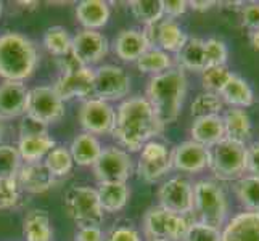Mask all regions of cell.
<instances>
[{"label":"cell","instance_id":"51","mask_svg":"<svg viewBox=\"0 0 259 241\" xmlns=\"http://www.w3.org/2000/svg\"><path fill=\"white\" fill-rule=\"evenodd\" d=\"M2 133H4V127H2V121H0V140H2Z\"/></svg>","mask_w":259,"mask_h":241},{"label":"cell","instance_id":"12","mask_svg":"<svg viewBox=\"0 0 259 241\" xmlns=\"http://www.w3.org/2000/svg\"><path fill=\"white\" fill-rule=\"evenodd\" d=\"M79 122L84 132L92 135H106L111 133L116 122V110L108 102L98 98H87L79 110Z\"/></svg>","mask_w":259,"mask_h":241},{"label":"cell","instance_id":"4","mask_svg":"<svg viewBox=\"0 0 259 241\" xmlns=\"http://www.w3.org/2000/svg\"><path fill=\"white\" fill-rule=\"evenodd\" d=\"M193 212L198 222L216 228L227 224L229 203L224 190L212 180H200L193 185Z\"/></svg>","mask_w":259,"mask_h":241},{"label":"cell","instance_id":"17","mask_svg":"<svg viewBox=\"0 0 259 241\" xmlns=\"http://www.w3.org/2000/svg\"><path fill=\"white\" fill-rule=\"evenodd\" d=\"M29 88L24 82L5 80L0 84V121L23 118L28 110Z\"/></svg>","mask_w":259,"mask_h":241},{"label":"cell","instance_id":"13","mask_svg":"<svg viewBox=\"0 0 259 241\" xmlns=\"http://www.w3.org/2000/svg\"><path fill=\"white\" fill-rule=\"evenodd\" d=\"M172 169L171 151L158 140H150L142 147L137 172L145 182H158Z\"/></svg>","mask_w":259,"mask_h":241},{"label":"cell","instance_id":"28","mask_svg":"<svg viewBox=\"0 0 259 241\" xmlns=\"http://www.w3.org/2000/svg\"><path fill=\"white\" fill-rule=\"evenodd\" d=\"M55 147V140L49 133H44L34 137H20L16 148L24 163H40Z\"/></svg>","mask_w":259,"mask_h":241},{"label":"cell","instance_id":"24","mask_svg":"<svg viewBox=\"0 0 259 241\" xmlns=\"http://www.w3.org/2000/svg\"><path fill=\"white\" fill-rule=\"evenodd\" d=\"M224 130H226V138L237 141V143L246 145L248 140L251 138L253 133V124L251 118L245 110L240 108H229L224 116Z\"/></svg>","mask_w":259,"mask_h":241},{"label":"cell","instance_id":"27","mask_svg":"<svg viewBox=\"0 0 259 241\" xmlns=\"http://www.w3.org/2000/svg\"><path fill=\"white\" fill-rule=\"evenodd\" d=\"M219 97H221L222 102L230 106V108L245 110L254 103L253 88L249 87V84L243 77H240L237 74H234L230 77V80L226 84V87L221 90Z\"/></svg>","mask_w":259,"mask_h":241},{"label":"cell","instance_id":"31","mask_svg":"<svg viewBox=\"0 0 259 241\" xmlns=\"http://www.w3.org/2000/svg\"><path fill=\"white\" fill-rule=\"evenodd\" d=\"M136 65L140 73L151 74V77H153L174 68V61L167 52L158 47H150L144 55L136 61Z\"/></svg>","mask_w":259,"mask_h":241},{"label":"cell","instance_id":"41","mask_svg":"<svg viewBox=\"0 0 259 241\" xmlns=\"http://www.w3.org/2000/svg\"><path fill=\"white\" fill-rule=\"evenodd\" d=\"M20 201V185L16 178H0V211L10 209Z\"/></svg>","mask_w":259,"mask_h":241},{"label":"cell","instance_id":"43","mask_svg":"<svg viewBox=\"0 0 259 241\" xmlns=\"http://www.w3.org/2000/svg\"><path fill=\"white\" fill-rule=\"evenodd\" d=\"M105 241H142V236L134 227L119 225L113 227L108 231V235L105 236Z\"/></svg>","mask_w":259,"mask_h":241},{"label":"cell","instance_id":"6","mask_svg":"<svg viewBox=\"0 0 259 241\" xmlns=\"http://www.w3.org/2000/svg\"><path fill=\"white\" fill-rule=\"evenodd\" d=\"M65 209L77 228L100 227L105 219L97 190L91 186H71L65 193Z\"/></svg>","mask_w":259,"mask_h":241},{"label":"cell","instance_id":"53","mask_svg":"<svg viewBox=\"0 0 259 241\" xmlns=\"http://www.w3.org/2000/svg\"><path fill=\"white\" fill-rule=\"evenodd\" d=\"M0 15H2V4H0Z\"/></svg>","mask_w":259,"mask_h":241},{"label":"cell","instance_id":"37","mask_svg":"<svg viewBox=\"0 0 259 241\" xmlns=\"http://www.w3.org/2000/svg\"><path fill=\"white\" fill-rule=\"evenodd\" d=\"M234 73L224 65V66H209L201 71V82L206 92L211 93H221L222 88L230 80Z\"/></svg>","mask_w":259,"mask_h":241},{"label":"cell","instance_id":"30","mask_svg":"<svg viewBox=\"0 0 259 241\" xmlns=\"http://www.w3.org/2000/svg\"><path fill=\"white\" fill-rule=\"evenodd\" d=\"M177 65L184 71L201 73L206 69V53H204V40L198 37H189L182 50L177 53Z\"/></svg>","mask_w":259,"mask_h":241},{"label":"cell","instance_id":"9","mask_svg":"<svg viewBox=\"0 0 259 241\" xmlns=\"http://www.w3.org/2000/svg\"><path fill=\"white\" fill-rule=\"evenodd\" d=\"M94 174L98 183H126L134 172L132 158L126 150L119 147H106L95 161Z\"/></svg>","mask_w":259,"mask_h":241},{"label":"cell","instance_id":"11","mask_svg":"<svg viewBox=\"0 0 259 241\" xmlns=\"http://www.w3.org/2000/svg\"><path fill=\"white\" fill-rule=\"evenodd\" d=\"M158 200L163 209L187 217L193 212V185L189 178L176 175L159 186Z\"/></svg>","mask_w":259,"mask_h":241},{"label":"cell","instance_id":"36","mask_svg":"<svg viewBox=\"0 0 259 241\" xmlns=\"http://www.w3.org/2000/svg\"><path fill=\"white\" fill-rule=\"evenodd\" d=\"M224 110V102L221 100L218 93L203 92L192 102L190 113L195 119L204 118V116H218Z\"/></svg>","mask_w":259,"mask_h":241},{"label":"cell","instance_id":"40","mask_svg":"<svg viewBox=\"0 0 259 241\" xmlns=\"http://www.w3.org/2000/svg\"><path fill=\"white\" fill-rule=\"evenodd\" d=\"M221 228L211 227L201 222H190L189 230L182 241H221Z\"/></svg>","mask_w":259,"mask_h":241},{"label":"cell","instance_id":"32","mask_svg":"<svg viewBox=\"0 0 259 241\" xmlns=\"http://www.w3.org/2000/svg\"><path fill=\"white\" fill-rule=\"evenodd\" d=\"M131 13L144 26H155L163 20V0H132L129 2Z\"/></svg>","mask_w":259,"mask_h":241},{"label":"cell","instance_id":"3","mask_svg":"<svg viewBox=\"0 0 259 241\" xmlns=\"http://www.w3.org/2000/svg\"><path fill=\"white\" fill-rule=\"evenodd\" d=\"M39 63L35 43L20 32L0 35V77L15 82L29 79Z\"/></svg>","mask_w":259,"mask_h":241},{"label":"cell","instance_id":"42","mask_svg":"<svg viewBox=\"0 0 259 241\" xmlns=\"http://www.w3.org/2000/svg\"><path fill=\"white\" fill-rule=\"evenodd\" d=\"M49 133V126L44 122L31 118V116L24 114L20 122V135L21 137H34V135H44Z\"/></svg>","mask_w":259,"mask_h":241},{"label":"cell","instance_id":"20","mask_svg":"<svg viewBox=\"0 0 259 241\" xmlns=\"http://www.w3.org/2000/svg\"><path fill=\"white\" fill-rule=\"evenodd\" d=\"M221 241H259V214L240 212L221 230Z\"/></svg>","mask_w":259,"mask_h":241},{"label":"cell","instance_id":"16","mask_svg":"<svg viewBox=\"0 0 259 241\" xmlns=\"http://www.w3.org/2000/svg\"><path fill=\"white\" fill-rule=\"evenodd\" d=\"M53 90L63 102L71 98H92L94 97V68H82L69 74H61L55 84Z\"/></svg>","mask_w":259,"mask_h":241},{"label":"cell","instance_id":"25","mask_svg":"<svg viewBox=\"0 0 259 241\" xmlns=\"http://www.w3.org/2000/svg\"><path fill=\"white\" fill-rule=\"evenodd\" d=\"M102 143L95 135L92 133L82 132L76 135L71 141L69 147V153L73 156V161L77 166H94L95 161L98 159V156L102 155Z\"/></svg>","mask_w":259,"mask_h":241},{"label":"cell","instance_id":"21","mask_svg":"<svg viewBox=\"0 0 259 241\" xmlns=\"http://www.w3.org/2000/svg\"><path fill=\"white\" fill-rule=\"evenodd\" d=\"M187 40H189V35L176 20L164 18L153 26V47L156 43L158 49L167 53H179Z\"/></svg>","mask_w":259,"mask_h":241},{"label":"cell","instance_id":"22","mask_svg":"<svg viewBox=\"0 0 259 241\" xmlns=\"http://www.w3.org/2000/svg\"><path fill=\"white\" fill-rule=\"evenodd\" d=\"M192 140L206 148H212L219 141L226 138L224 121L222 116H204V118L195 119L190 129Z\"/></svg>","mask_w":259,"mask_h":241},{"label":"cell","instance_id":"7","mask_svg":"<svg viewBox=\"0 0 259 241\" xmlns=\"http://www.w3.org/2000/svg\"><path fill=\"white\" fill-rule=\"evenodd\" d=\"M131 90V76L116 65H102L94 69V98L103 102H122Z\"/></svg>","mask_w":259,"mask_h":241},{"label":"cell","instance_id":"33","mask_svg":"<svg viewBox=\"0 0 259 241\" xmlns=\"http://www.w3.org/2000/svg\"><path fill=\"white\" fill-rule=\"evenodd\" d=\"M235 195L248 212L259 214V178L243 175L235 182Z\"/></svg>","mask_w":259,"mask_h":241},{"label":"cell","instance_id":"10","mask_svg":"<svg viewBox=\"0 0 259 241\" xmlns=\"http://www.w3.org/2000/svg\"><path fill=\"white\" fill-rule=\"evenodd\" d=\"M26 114L44 122L46 126L57 124L65 116V102L57 95L53 87L39 85L29 90Z\"/></svg>","mask_w":259,"mask_h":241},{"label":"cell","instance_id":"1","mask_svg":"<svg viewBox=\"0 0 259 241\" xmlns=\"http://www.w3.org/2000/svg\"><path fill=\"white\" fill-rule=\"evenodd\" d=\"M155 111L145 97H131L122 100L116 110V122L111 135L127 153L140 151L147 141L155 140L163 132Z\"/></svg>","mask_w":259,"mask_h":241},{"label":"cell","instance_id":"34","mask_svg":"<svg viewBox=\"0 0 259 241\" xmlns=\"http://www.w3.org/2000/svg\"><path fill=\"white\" fill-rule=\"evenodd\" d=\"M71 43H73V37L61 26H52L44 34V45H46L49 53L57 58L71 52Z\"/></svg>","mask_w":259,"mask_h":241},{"label":"cell","instance_id":"38","mask_svg":"<svg viewBox=\"0 0 259 241\" xmlns=\"http://www.w3.org/2000/svg\"><path fill=\"white\" fill-rule=\"evenodd\" d=\"M23 166L18 148L0 143V178H16Z\"/></svg>","mask_w":259,"mask_h":241},{"label":"cell","instance_id":"52","mask_svg":"<svg viewBox=\"0 0 259 241\" xmlns=\"http://www.w3.org/2000/svg\"><path fill=\"white\" fill-rule=\"evenodd\" d=\"M148 241H167V239H161V238H155V239H148Z\"/></svg>","mask_w":259,"mask_h":241},{"label":"cell","instance_id":"48","mask_svg":"<svg viewBox=\"0 0 259 241\" xmlns=\"http://www.w3.org/2000/svg\"><path fill=\"white\" fill-rule=\"evenodd\" d=\"M74 241H105V233L100 227H82L77 228Z\"/></svg>","mask_w":259,"mask_h":241},{"label":"cell","instance_id":"5","mask_svg":"<svg viewBox=\"0 0 259 241\" xmlns=\"http://www.w3.org/2000/svg\"><path fill=\"white\" fill-rule=\"evenodd\" d=\"M208 167L219 180H238L246 174V145L224 138L209 148Z\"/></svg>","mask_w":259,"mask_h":241},{"label":"cell","instance_id":"18","mask_svg":"<svg viewBox=\"0 0 259 241\" xmlns=\"http://www.w3.org/2000/svg\"><path fill=\"white\" fill-rule=\"evenodd\" d=\"M150 47L151 43L145 32L139 29H122L113 42L114 55L127 63H136Z\"/></svg>","mask_w":259,"mask_h":241},{"label":"cell","instance_id":"23","mask_svg":"<svg viewBox=\"0 0 259 241\" xmlns=\"http://www.w3.org/2000/svg\"><path fill=\"white\" fill-rule=\"evenodd\" d=\"M111 8L103 0H82L76 7V18L84 29L98 31L110 21Z\"/></svg>","mask_w":259,"mask_h":241},{"label":"cell","instance_id":"15","mask_svg":"<svg viewBox=\"0 0 259 241\" xmlns=\"http://www.w3.org/2000/svg\"><path fill=\"white\" fill-rule=\"evenodd\" d=\"M172 169L185 174H200L209 164V148L187 140L171 151Z\"/></svg>","mask_w":259,"mask_h":241},{"label":"cell","instance_id":"44","mask_svg":"<svg viewBox=\"0 0 259 241\" xmlns=\"http://www.w3.org/2000/svg\"><path fill=\"white\" fill-rule=\"evenodd\" d=\"M242 23L245 28L249 31H256L259 29V4L251 2L246 4L242 10Z\"/></svg>","mask_w":259,"mask_h":241},{"label":"cell","instance_id":"19","mask_svg":"<svg viewBox=\"0 0 259 241\" xmlns=\"http://www.w3.org/2000/svg\"><path fill=\"white\" fill-rule=\"evenodd\" d=\"M16 182L24 191L39 195L52 188L55 183V177L49 172L42 161L40 163H24L16 175Z\"/></svg>","mask_w":259,"mask_h":241},{"label":"cell","instance_id":"26","mask_svg":"<svg viewBox=\"0 0 259 241\" xmlns=\"http://www.w3.org/2000/svg\"><path fill=\"white\" fill-rule=\"evenodd\" d=\"M23 235L26 241H52L53 230L49 212L39 208L28 211L23 222Z\"/></svg>","mask_w":259,"mask_h":241},{"label":"cell","instance_id":"49","mask_svg":"<svg viewBox=\"0 0 259 241\" xmlns=\"http://www.w3.org/2000/svg\"><path fill=\"white\" fill-rule=\"evenodd\" d=\"M214 5H218V2H214V0H208V2L206 0H192V2H189V7L195 12H206Z\"/></svg>","mask_w":259,"mask_h":241},{"label":"cell","instance_id":"39","mask_svg":"<svg viewBox=\"0 0 259 241\" xmlns=\"http://www.w3.org/2000/svg\"><path fill=\"white\" fill-rule=\"evenodd\" d=\"M204 53H206V68L209 66H224L229 58V49L224 40L206 39L204 40Z\"/></svg>","mask_w":259,"mask_h":241},{"label":"cell","instance_id":"46","mask_svg":"<svg viewBox=\"0 0 259 241\" xmlns=\"http://www.w3.org/2000/svg\"><path fill=\"white\" fill-rule=\"evenodd\" d=\"M57 61H58V68L61 71V74H69V73H74V71H79L82 68H87L76 58L73 52H69L66 55L57 58Z\"/></svg>","mask_w":259,"mask_h":241},{"label":"cell","instance_id":"50","mask_svg":"<svg viewBox=\"0 0 259 241\" xmlns=\"http://www.w3.org/2000/svg\"><path fill=\"white\" fill-rule=\"evenodd\" d=\"M249 42H251L253 49L259 52V29L251 31V34H249Z\"/></svg>","mask_w":259,"mask_h":241},{"label":"cell","instance_id":"8","mask_svg":"<svg viewBox=\"0 0 259 241\" xmlns=\"http://www.w3.org/2000/svg\"><path fill=\"white\" fill-rule=\"evenodd\" d=\"M189 225L190 222L187 220V217L169 212L161 206L148 209L144 217L145 235L150 239L161 238L167 241H182Z\"/></svg>","mask_w":259,"mask_h":241},{"label":"cell","instance_id":"2","mask_svg":"<svg viewBox=\"0 0 259 241\" xmlns=\"http://www.w3.org/2000/svg\"><path fill=\"white\" fill-rule=\"evenodd\" d=\"M187 88H189L187 74L179 66L150 79L145 98L163 127L172 124L179 118L187 97Z\"/></svg>","mask_w":259,"mask_h":241},{"label":"cell","instance_id":"35","mask_svg":"<svg viewBox=\"0 0 259 241\" xmlns=\"http://www.w3.org/2000/svg\"><path fill=\"white\" fill-rule=\"evenodd\" d=\"M49 172L53 177H66L71 171H73L74 161L69 153V148L65 147H55L50 153L42 161Z\"/></svg>","mask_w":259,"mask_h":241},{"label":"cell","instance_id":"29","mask_svg":"<svg viewBox=\"0 0 259 241\" xmlns=\"http://www.w3.org/2000/svg\"><path fill=\"white\" fill-rule=\"evenodd\" d=\"M97 195H98V201H100V206L103 212H118L121 209L126 208V204L129 201L131 190L127 183H98Z\"/></svg>","mask_w":259,"mask_h":241},{"label":"cell","instance_id":"47","mask_svg":"<svg viewBox=\"0 0 259 241\" xmlns=\"http://www.w3.org/2000/svg\"><path fill=\"white\" fill-rule=\"evenodd\" d=\"M163 5L164 15L169 20H176V18L182 16L189 8V2H185V0H164Z\"/></svg>","mask_w":259,"mask_h":241},{"label":"cell","instance_id":"14","mask_svg":"<svg viewBox=\"0 0 259 241\" xmlns=\"http://www.w3.org/2000/svg\"><path fill=\"white\" fill-rule=\"evenodd\" d=\"M108 50H110L108 39L100 31H91V29L79 31L73 37V43H71V52L87 68H92L100 63L108 55Z\"/></svg>","mask_w":259,"mask_h":241},{"label":"cell","instance_id":"45","mask_svg":"<svg viewBox=\"0 0 259 241\" xmlns=\"http://www.w3.org/2000/svg\"><path fill=\"white\" fill-rule=\"evenodd\" d=\"M246 172L259 178V141L246 145Z\"/></svg>","mask_w":259,"mask_h":241}]
</instances>
